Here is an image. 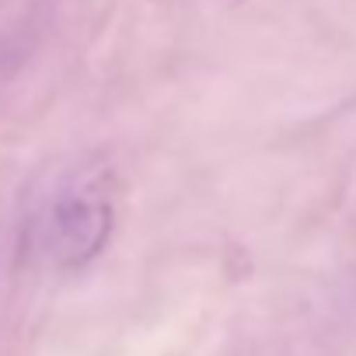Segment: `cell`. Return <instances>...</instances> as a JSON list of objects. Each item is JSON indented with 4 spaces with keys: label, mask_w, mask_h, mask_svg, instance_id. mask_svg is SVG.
Instances as JSON below:
<instances>
[{
    "label": "cell",
    "mask_w": 356,
    "mask_h": 356,
    "mask_svg": "<svg viewBox=\"0 0 356 356\" xmlns=\"http://www.w3.org/2000/svg\"><path fill=\"white\" fill-rule=\"evenodd\" d=\"M115 200L102 171H74L53 186L35 213V248L56 269H81L102 255L112 238Z\"/></svg>",
    "instance_id": "obj_1"
}]
</instances>
